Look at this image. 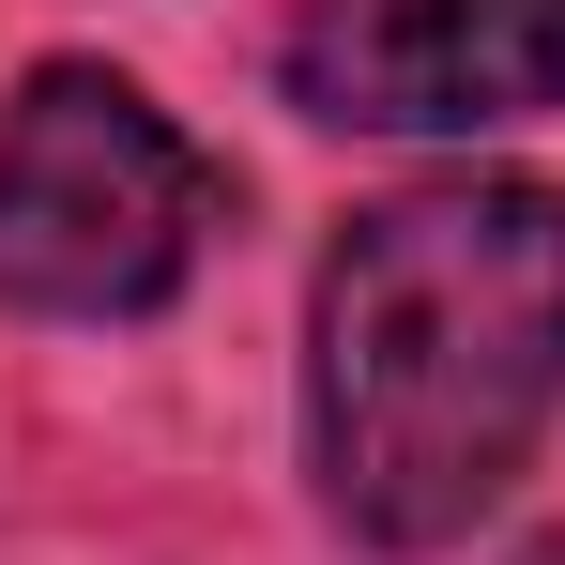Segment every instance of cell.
Listing matches in <instances>:
<instances>
[{"label":"cell","mask_w":565,"mask_h":565,"mask_svg":"<svg viewBox=\"0 0 565 565\" xmlns=\"http://www.w3.org/2000/svg\"><path fill=\"white\" fill-rule=\"evenodd\" d=\"M565 413V184L367 199L306 290V473L352 551H459Z\"/></svg>","instance_id":"obj_1"},{"label":"cell","mask_w":565,"mask_h":565,"mask_svg":"<svg viewBox=\"0 0 565 565\" xmlns=\"http://www.w3.org/2000/svg\"><path fill=\"white\" fill-rule=\"evenodd\" d=\"M214 153L107 62H31L0 107V306L15 321H153L214 245Z\"/></svg>","instance_id":"obj_2"},{"label":"cell","mask_w":565,"mask_h":565,"mask_svg":"<svg viewBox=\"0 0 565 565\" xmlns=\"http://www.w3.org/2000/svg\"><path fill=\"white\" fill-rule=\"evenodd\" d=\"M276 93L337 138H473L565 107V0H306Z\"/></svg>","instance_id":"obj_3"}]
</instances>
